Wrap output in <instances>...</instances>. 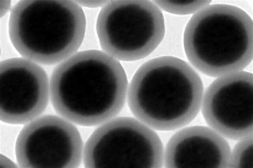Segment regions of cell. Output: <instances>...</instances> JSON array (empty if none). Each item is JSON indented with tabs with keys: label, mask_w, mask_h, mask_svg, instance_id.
Instances as JSON below:
<instances>
[{
	"label": "cell",
	"mask_w": 253,
	"mask_h": 168,
	"mask_svg": "<svg viewBox=\"0 0 253 168\" xmlns=\"http://www.w3.org/2000/svg\"><path fill=\"white\" fill-rule=\"evenodd\" d=\"M253 136L239 140L231 152L229 168H253Z\"/></svg>",
	"instance_id": "11"
},
{
	"label": "cell",
	"mask_w": 253,
	"mask_h": 168,
	"mask_svg": "<svg viewBox=\"0 0 253 168\" xmlns=\"http://www.w3.org/2000/svg\"><path fill=\"white\" fill-rule=\"evenodd\" d=\"M85 28L84 13L76 2L26 0L13 8L9 34L22 57L50 65L75 54L83 43Z\"/></svg>",
	"instance_id": "3"
},
{
	"label": "cell",
	"mask_w": 253,
	"mask_h": 168,
	"mask_svg": "<svg viewBox=\"0 0 253 168\" xmlns=\"http://www.w3.org/2000/svg\"><path fill=\"white\" fill-rule=\"evenodd\" d=\"M96 31L106 54L118 61H136L150 55L161 43L165 19L154 2L113 1L100 11Z\"/></svg>",
	"instance_id": "5"
},
{
	"label": "cell",
	"mask_w": 253,
	"mask_h": 168,
	"mask_svg": "<svg viewBox=\"0 0 253 168\" xmlns=\"http://www.w3.org/2000/svg\"><path fill=\"white\" fill-rule=\"evenodd\" d=\"M122 64L103 51L79 52L60 63L50 82L51 103L69 122L91 126L114 119L128 93Z\"/></svg>",
	"instance_id": "1"
},
{
	"label": "cell",
	"mask_w": 253,
	"mask_h": 168,
	"mask_svg": "<svg viewBox=\"0 0 253 168\" xmlns=\"http://www.w3.org/2000/svg\"><path fill=\"white\" fill-rule=\"evenodd\" d=\"M83 160L86 168H162L164 150L161 138L150 127L138 120L120 117L91 134Z\"/></svg>",
	"instance_id": "6"
},
{
	"label": "cell",
	"mask_w": 253,
	"mask_h": 168,
	"mask_svg": "<svg viewBox=\"0 0 253 168\" xmlns=\"http://www.w3.org/2000/svg\"><path fill=\"white\" fill-rule=\"evenodd\" d=\"M184 47L189 61L206 76L242 71L253 59V21L237 6L210 4L186 25Z\"/></svg>",
	"instance_id": "4"
},
{
	"label": "cell",
	"mask_w": 253,
	"mask_h": 168,
	"mask_svg": "<svg viewBox=\"0 0 253 168\" xmlns=\"http://www.w3.org/2000/svg\"><path fill=\"white\" fill-rule=\"evenodd\" d=\"M1 120L10 125L29 123L48 104L50 84L44 70L24 58L3 60L0 65Z\"/></svg>",
	"instance_id": "9"
},
{
	"label": "cell",
	"mask_w": 253,
	"mask_h": 168,
	"mask_svg": "<svg viewBox=\"0 0 253 168\" xmlns=\"http://www.w3.org/2000/svg\"><path fill=\"white\" fill-rule=\"evenodd\" d=\"M230 146L215 130L203 126L185 127L169 141L164 152L166 168H229Z\"/></svg>",
	"instance_id": "10"
},
{
	"label": "cell",
	"mask_w": 253,
	"mask_h": 168,
	"mask_svg": "<svg viewBox=\"0 0 253 168\" xmlns=\"http://www.w3.org/2000/svg\"><path fill=\"white\" fill-rule=\"evenodd\" d=\"M79 5L85 6L86 8H95L98 7H103V6L107 4L108 2L106 1H78Z\"/></svg>",
	"instance_id": "13"
},
{
	"label": "cell",
	"mask_w": 253,
	"mask_h": 168,
	"mask_svg": "<svg viewBox=\"0 0 253 168\" xmlns=\"http://www.w3.org/2000/svg\"><path fill=\"white\" fill-rule=\"evenodd\" d=\"M10 3H8V1H5V3H3V8H1V9L3 8V11H1V13H3V15L2 16H4L6 12L8 11V9L10 8Z\"/></svg>",
	"instance_id": "14"
},
{
	"label": "cell",
	"mask_w": 253,
	"mask_h": 168,
	"mask_svg": "<svg viewBox=\"0 0 253 168\" xmlns=\"http://www.w3.org/2000/svg\"><path fill=\"white\" fill-rule=\"evenodd\" d=\"M154 2L161 10L162 9L172 14L186 15L196 13L209 5L211 1H156Z\"/></svg>",
	"instance_id": "12"
},
{
	"label": "cell",
	"mask_w": 253,
	"mask_h": 168,
	"mask_svg": "<svg viewBox=\"0 0 253 168\" xmlns=\"http://www.w3.org/2000/svg\"><path fill=\"white\" fill-rule=\"evenodd\" d=\"M15 154L22 168H77L83 159V143L77 127L68 120L44 116L20 131Z\"/></svg>",
	"instance_id": "7"
},
{
	"label": "cell",
	"mask_w": 253,
	"mask_h": 168,
	"mask_svg": "<svg viewBox=\"0 0 253 168\" xmlns=\"http://www.w3.org/2000/svg\"><path fill=\"white\" fill-rule=\"evenodd\" d=\"M127 93L130 110L139 121L152 129L171 131L195 119L201 109L204 86L184 60L163 56L139 67Z\"/></svg>",
	"instance_id": "2"
},
{
	"label": "cell",
	"mask_w": 253,
	"mask_h": 168,
	"mask_svg": "<svg viewBox=\"0 0 253 168\" xmlns=\"http://www.w3.org/2000/svg\"><path fill=\"white\" fill-rule=\"evenodd\" d=\"M201 108L206 122L223 137L252 136V74L242 71L218 77L204 93Z\"/></svg>",
	"instance_id": "8"
}]
</instances>
